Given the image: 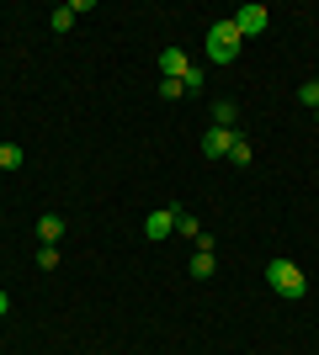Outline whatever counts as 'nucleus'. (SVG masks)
Segmentation results:
<instances>
[{"label": "nucleus", "instance_id": "1a4fd4ad", "mask_svg": "<svg viewBox=\"0 0 319 355\" xmlns=\"http://www.w3.org/2000/svg\"><path fill=\"white\" fill-rule=\"evenodd\" d=\"M176 234H181V239H192V244H197V239L208 234V228H202V223L192 218V212H186V207H176Z\"/></svg>", "mask_w": 319, "mask_h": 355}, {"label": "nucleus", "instance_id": "f257e3e1", "mask_svg": "<svg viewBox=\"0 0 319 355\" xmlns=\"http://www.w3.org/2000/svg\"><path fill=\"white\" fill-rule=\"evenodd\" d=\"M266 286H272L277 297H288V302H304L309 297V276L293 266V260H272V266H266Z\"/></svg>", "mask_w": 319, "mask_h": 355}, {"label": "nucleus", "instance_id": "39448f33", "mask_svg": "<svg viewBox=\"0 0 319 355\" xmlns=\"http://www.w3.org/2000/svg\"><path fill=\"white\" fill-rule=\"evenodd\" d=\"M170 234H176V207H154L149 218H144V239L160 244V239H170Z\"/></svg>", "mask_w": 319, "mask_h": 355}, {"label": "nucleus", "instance_id": "20e7f679", "mask_svg": "<svg viewBox=\"0 0 319 355\" xmlns=\"http://www.w3.org/2000/svg\"><path fill=\"white\" fill-rule=\"evenodd\" d=\"M234 128H208V133H202V154H208V159H229V148H234Z\"/></svg>", "mask_w": 319, "mask_h": 355}, {"label": "nucleus", "instance_id": "dca6fc26", "mask_svg": "<svg viewBox=\"0 0 319 355\" xmlns=\"http://www.w3.org/2000/svg\"><path fill=\"white\" fill-rule=\"evenodd\" d=\"M38 266L54 270V266H59V250H54V244H43V250H38Z\"/></svg>", "mask_w": 319, "mask_h": 355}, {"label": "nucleus", "instance_id": "a211bd4d", "mask_svg": "<svg viewBox=\"0 0 319 355\" xmlns=\"http://www.w3.org/2000/svg\"><path fill=\"white\" fill-rule=\"evenodd\" d=\"M6 313H11V292H6V286H0V318H6Z\"/></svg>", "mask_w": 319, "mask_h": 355}, {"label": "nucleus", "instance_id": "2eb2a0df", "mask_svg": "<svg viewBox=\"0 0 319 355\" xmlns=\"http://www.w3.org/2000/svg\"><path fill=\"white\" fill-rule=\"evenodd\" d=\"M160 96H165V101H181L186 85H181V80H160Z\"/></svg>", "mask_w": 319, "mask_h": 355}, {"label": "nucleus", "instance_id": "9d476101", "mask_svg": "<svg viewBox=\"0 0 319 355\" xmlns=\"http://www.w3.org/2000/svg\"><path fill=\"white\" fill-rule=\"evenodd\" d=\"M186 270H192L197 282H208V276H213V254L208 250H192V266H186Z\"/></svg>", "mask_w": 319, "mask_h": 355}, {"label": "nucleus", "instance_id": "6e6552de", "mask_svg": "<svg viewBox=\"0 0 319 355\" xmlns=\"http://www.w3.org/2000/svg\"><path fill=\"white\" fill-rule=\"evenodd\" d=\"M213 128H234V133H240V106L234 101H213Z\"/></svg>", "mask_w": 319, "mask_h": 355}, {"label": "nucleus", "instance_id": "0eeeda50", "mask_svg": "<svg viewBox=\"0 0 319 355\" xmlns=\"http://www.w3.org/2000/svg\"><path fill=\"white\" fill-rule=\"evenodd\" d=\"M38 239H43V244H59L64 239V218L59 212H43V218H38Z\"/></svg>", "mask_w": 319, "mask_h": 355}, {"label": "nucleus", "instance_id": "f3484780", "mask_svg": "<svg viewBox=\"0 0 319 355\" xmlns=\"http://www.w3.org/2000/svg\"><path fill=\"white\" fill-rule=\"evenodd\" d=\"M181 85H186V90H202V64H192V69L181 74Z\"/></svg>", "mask_w": 319, "mask_h": 355}, {"label": "nucleus", "instance_id": "423d86ee", "mask_svg": "<svg viewBox=\"0 0 319 355\" xmlns=\"http://www.w3.org/2000/svg\"><path fill=\"white\" fill-rule=\"evenodd\" d=\"M186 69H192V59H186L181 48H165V53H160V80H181Z\"/></svg>", "mask_w": 319, "mask_h": 355}, {"label": "nucleus", "instance_id": "9b49d317", "mask_svg": "<svg viewBox=\"0 0 319 355\" xmlns=\"http://www.w3.org/2000/svg\"><path fill=\"white\" fill-rule=\"evenodd\" d=\"M75 6H59V11H54V16H48V27H54V32H69V27H75Z\"/></svg>", "mask_w": 319, "mask_h": 355}, {"label": "nucleus", "instance_id": "ddd939ff", "mask_svg": "<svg viewBox=\"0 0 319 355\" xmlns=\"http://www.w3.org/2000/svg\"><path fill=\"white\" fill-rule=\"evenodd\" d=\"M229 159L240 164V170H245V164H250V159H256V148L245 144V133H240V138H234V148H229Z\"/></svg>", "mask_w": 319, "mask_h": 355}, {"label": "nucleus", "instance_id": "f8f14e48", "mask_svg": "<svg viewBox=\"0 0 319 355\" xmlns=\"http://www.w3.org/2000/svg\"><path fill=\"white\" fill-rule=\"evenodd\" d=\"M0 170H22V144H0Z\"/></svg>", "mask_w": 319, "mask_h": 355}, {"label": "nucleus", "instance_id": "6ab92c4d", "mask_svg": "<svg viewBox=\"0 0 319 355\" xmlns=\"http://www.w3.org/2000/svg\"><path fill=\"white\" fill-rule=\"evenodd\" d=\"M314 122H319V112H314Z\"/></svg>", "mask_w": 319, "mask_h": 355}, {"label": "nucleus", "instance_id": "7ed1b4c3", "mask_svg": "<svg viewBox=\"0 0 319 355\" xmlns=\"http://www.w3.org/2000/svg\"><path fill=\"white\" fill-rule=\"evenodd\" d=\"M229 21H234V32H240V37H261V32L272 27V11H266V6H256V0H250V6H240V11L229 16Z\"/></svg>", "mask_w": 319, "mask_h": 355}, {"label": "nucleus", "instance_id": "4468645a", "mask_svg": "<svg viewBox=\"0 0 319 355\" xmlns=\"http://www.w3.org/2000/svg\"><path fill=\"white\" fill-rule=\"evenodd\" d=\"M298 101H304V106H314V112H319V80H309V85H298Z\"/></svg>", "mask_w": 319, "mask_h": 355}, {"label": "nucleus", "instance_id": "f03ea898", "mask_svg": "<svg viewBox=\"0 0 319 355\" xmlns=\"http://www.w3.org/2000/svg\"><path fill=\"white\" fill-rule=\"evenodd\" d=\"M240 48H245V37L234 32V21H213V27H208V59L213 64H234V59H240Z\"/></svg>", "mask_w": 319, "mask_h": 355}]
</instances>
